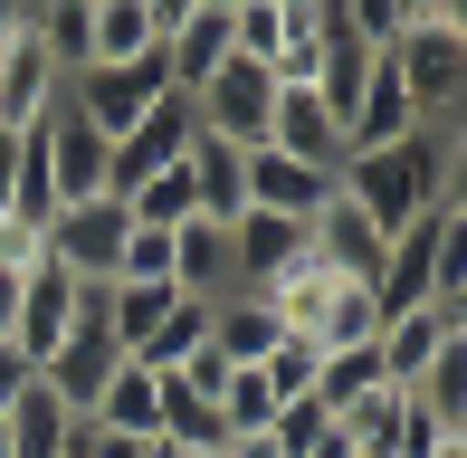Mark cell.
Returning <instances> with one entry per match:
<instances>
[{
  "instance_id": "cell-1",
  "label": "cell",
  "mask_w": 467,
  "mask_h": 458,
  "mask_svg": "<svg viewBox=\"0 0 467 458\" xmlns=\"http://www.w3.org/2000/svg\"><path fill=\"white\" fill-rule=\"evenodd\" d=\"M381 68L400 77V96L420 106V124H449L458 87H467V19H410V29L381 48Z\"/></svg>"
},
{
  "instance_id": "cell-2",
  "label": "cell",
  "mask_w": 467,
  "mask_h": 458,
  "mask_svg": "<svg viewBox=\"0 0 467 458\" xmlns=\"http://www.w3.org/2000/svg\"><path fill=\"white\" fill-rule=\"evenodd\" d=\"M182 106H191V124H201V134L239 143V153H258V143H267V115H277V68H258V57L229 48L220 68L182 96Z\"/></svg>"
},
{
  "instance_id": "cell-3",
  "label": "cell",
  "mask_w": 467,
  "mask_h": 458,
  "mask_svg": "<svg viewBox=\"0 0 467 458\" xmlns=\"http://www.w3.org/2000/svg\"><path fill=\"white\" fill-rule=\"evenodd\" d=\"M124 229H134V211L124 201H57L48 211V267L57 277H77V286H115V267H124Z\"/></svg>"
},
{
  "instance_id": "cell-4",
  "label": "cell",
  "mask_w": 467,
  "mask_h": 458,
  "mask_svg": "<svg viewBox=\"0 0 467 458\" xmlns=\"http://www.w3.org/2000/svg\"><path fill=\"white\" fill-rule=\"evenodd\" d=\"M162 96H172V77H162V48H153V57H134V68H67V115H77V124H96L105 143L134 134L143 106H162Z\"/></svg>"
},
{
  "instance_id": "cell-5",
  "label": "cell",
  "mask_w": 467,
  "mask_h": 458,
  "mask_svg": "<svg viewBox=\"0 0 467 458\" xmlns=\"http://www.w3.org/2000/svg\"><path fill=\"white\" fill-rule=\"evenodd\" d=\"M191 134H201V124H191L182 96L143 106V124H134V134H115V153H105V201H134L153 172H172V162L191 153Z\"/></svg>"
},
{
  "instance_id": "cell-6",
  "label": "cell",
  "mask_w": 467,
  "mask_h": 458,
  "mask_svg": "<svg viewBox=\"0 0 467 458\" xmlns=\"http://www.w3.org/2000/svg\"><path fill=\"white\" fill-rule=\"evenodd\" d=\"M381 248H391V229H381L363 201H344V192H325V211L306 220V258L325 267V277L372 286V277H381Z\"/></svg>"
},
{
  "instance_id": "cell-7",
  "label": "cell",
  "mask_w": 467,
  "mask_h": 458,
  "mask_svg": "<svg viewBox=\"0 0 467 458\" xmlns=\"http://www.w3.org/2000/svg\"><path fill=\"white\" fill-rule=\"evenodd\" d=\"M57 96H67V68L48 57V38H10L0 48V134H29V124L57 115Z\"/></svg>"
},
{
  "instance_id": "cell-8",
  "label": "cell",
  "mask_w": 467,
  "mask_h": 458,
  "mask_svg": "<svg viewBox=\"0 0 467 458\" xmlns=\"http://www.w3.org/2000/svg\"><path fill=\"white\" fill-rule=\"evenodd\" d=\"M115 363H124V353H115V335H105V325H77V335L57 344L48 363H38V391H48L67 421H87V411H96V391L115 382Z\"/></svg>"
},
{
  "instance_id": "cell-9",
  "label": "cell",
  "mask_w": 467,
  "mask_h": 458,
  "mask_svg": "<svg viewBox=\"0 0 467 458\" xmlns=\"http://www.w3.org/2000/svg\"><path fill=\"white\" fill-rule=\"evenodd\" d=\"M296 258H306V220H277V211H239L229 220V286L258 297V286L286 277Z\"/></svg>"
},
{
  "instance_id": "cell-10",
  "label": "cell",
  "mask_w": 467,
  "mask_h": 458,
  "mask_svg": "<svg viewBox=\"0 0 467 458\" xmlns=\"http://www.w3.org/2000/svg\"><path fill=\"white\" fill-rule=\"evenodd\" d=\"M267 143L277 153H296V162H315V172H344V124H334V106L315 87H277V115H267Z\"/></svg>"
},
{
  "instance_id": "cell-11",
  "label": "cell",
  "mask_w": 467,
  "mask_h": 458,
  "mask_svg": "<svg viewBox=\"0 0 467 458\" xmlns=\"http://www.w3.org/2000/svg\"><path fill=\"white\" fill-rule=\"evenodd\" d=\"M77 335V277H57V267H29L19 277V316H10V344L29 353V363H48L57 344Z\"/></svg>"
},
{
  "instance_id": "cell-12",
  "label": "cell",
  "mask_w": 467,
  "mask_h": 458,
  "mask_svg": "<svg viewBox=\"0 0 467 458\" xmlns=\"http://www.w3.org/2000/svg\"><path fill=\"white\" fill-rule=\"evenodd\" d=\"M334 192V172H315V162L277 153V143H258L248 153V211H277V220H315Z\"/></svg>"
},
{
  "instance_id": "cell-13",
  "label": "cell",
  "mask_w": 467,
  "mask_h": 458,
  "mask_svg": "<svg viewBox=\"0 0 467 458\" xmlns=\"http://www.w3.org/2000/svg\"><path fill=\"white\" fill-rule=\"evenodd\" d=\"M38 143H48V182H57V201H96V192H105V153H115V143H105L96 124H77L67 96H57V115L38 124Z\"/></svg>"
},
{
  "instance_id": "cell-14",
  "label": "cell",
  "mask_w": 467,
  "mask_h": 458,
  "mask_svg": "<svg viewBox=\"0 0 467 458\" xmlns=\"http://www.w3.org/2000/svg\"><path fill=\"white\" fill-rule=\"evenodd\" d=\"M467 335V325H449V316H430V306H420V316H381V335H372V353H381V382L391 391H410L420 372L439 363V353H449Z\"/></svg>"
},
{
  "instance_id": "cell-15",
  "label": "cell",
  "mask_w": 467,
  "mask_h": 458,
  "mask_svg": "<svg viewBox=\"0 0 467 458\" xmlns=\"http://www.w3.org/2000/svg\"><path fill=\"white\" fill-rule=\"evenodd\" d=\"M182 172H191V201H201V220H239L248 211V153L239 143H220V134H191V153H182Z\"/></svg>"
},
{
  "instance_id": "cell-16",
  "label": "cell",
  "mask_w": 467,
  "mask_h": 458,
  "mask_svg": "<svg viewBox=\"0 0 467 458\" xmlns=\"http://www.w3.org/2000/svg\"><path fill=\"white\" fill-rule=\"evenodd\" d=\"M87 421H96V430H115V440H153V430H162V372H143L134 353H124V363H115V382L96 391V411H87Z\"/></svg>"
},
{
  "instance_id": "cell-17",
  "label": "cell",
  "mask_w": 467,
  "mask_h": 458,
  "mask_svg": "<svg viewBox=\"0 0 467 458\" xmlns=\"http://www.w3.org/2000/svg\"><path fill=\"white\" fill-rule=\"evenodd\" d=\"M277 335H286V325L267 316V297H248V286L210 297V353H220V363H267Z\"/></svg>"
},
{
  "instance_id": "cell-18",
  "label": "cell",
  "mask_w": 467,
  "mask_h": 458,
  "mask_svg": "<svg viewBox=\"0 0 467 458\" xmlns=\"http://www.w3.org/2000/svg\"><path fill=\"white\" fill-rule=\"evenodd\" d=\"M400 134H420V106L400 96V77L372 57V87H363V106H353V124H344V143L353 153H391Z\"/></svg>"
},
{
  "instance_id": "cell-19",
  "label": "cell",
  "mask_w": 467,
  "mask_h": 458,
  "mask_svg": "<svg viewBox=\"0 0 467 458\" xmlns=\"http://www.w3.org/2000/svg\"><path fill=\"white\" fill-rule=\"evenodd\" d=\"M153 48H162V29L143 19V0H96L87 10V68H134Z\"/></svg>"
},
{
  "instance_id": "cell-20",
  "label": "cell",
  "mask_w": 467,
  "mask_h": 458,
  "mask_svg": "<svg viewBox=\"0 0 467 458\" xmlns=\"http://www.w3.org/2000/svg\"><path fill=\"white\" fill-rule=\"evenodd\" d=\"M153 440H172L182 458H201V449L229 440V421H220V401H210L191 372H162V430H153Z\"/></svg>"
},
{
  "instance_id": "cell-21",
  "label": "cell",
  "mask_w": 467,
  "mask_h": 458,
  "mask_svg": "<svg viewBox=\"0 0 467 458\" xmlns=\"http://www.w3.org/2000/svg\"><path fill=\"white\" fill-rule=\"evenodd\" d=\"M172 286L182 297H229V229L220 220H182L172 229Z\"/></svg>"
},
{
  "instance_id": "cell-22",
  "label": "cell",
  "mask_w": 467,
  "mask_h": 458,
  "mask_svg": "<svg viewBox=\"0 0 467 458\" xmlns=\"http://www.w3.org/2000/svg\"><path fill=\"white\" fill-rule=\"evenodd\" d=\"M372 391H381V353H372V344H334V353H315V391H306V401L325 411V421H344V411L372 401Z\"/></svg>"
},
{
  "instance_id": "cell-23",
  "label": "cell",
  "mask_w": 467,
  "mask_h": 458,
  "mask_svg": "<svg viewBox=\"0 0 467 458\" xmlns=\"http://www.w3.org/2000/svg\"><path fill=\"white\" fill-rule=\"evenodd\" d=\"M334 430L353 440V458H410V391H391V382H381L372 401H353Z\"/></svg>"
},
{
  "instance_id": "cell-24",
  "label": "cell",
  "mask_w": 467,
  "mask_h": 458,
  "mask_svg": "<svg viewBox=\"0 0 467 458\" xmlns=\"http://www.w3.org/2000/svg\"><path fill=\"white\" fill-rule=\"evenodd\" d=\"M220 57H229V19H220V10H191L182 29L162 38V77H172V96H191Z\"/></svg>"
},
{
  "instance_id": "cell-25",
  "label": "cell",
  "mask_w": 467,
  "mask_h": 458,
  "mask_svg": "<svg viewBox=\"0 0 467 458\" xmlns=\"http://www.w3.org/2000/svg\"><path fill=\"white\" fill-rule=\"evenodd\" d=\"M172 306H182V286H134V277H115V286H105V335H115V353H143V335H153Z\"/></svg>"
},
{
  "instance_id": "cell-26",
  "label": "cell",
  "mask_w": 467,
  "mask_h": 458,
  "mask_svg": "<svg viewBox=\"0 0 467 458\" xmlns=\"http://www.w3.org/2000/svg\"><path fill=\"white\" fill-rule=\"evenodd\" d=\"M201 344H210V306H201V297H182L172 316H162L153 335H143V353H134V363H143V372H182Z\"/></svg>"
},
{
  "instance_id": "cell-27",
  "label": "cell",
  "mask_w": 467,
  "mask_h": 458,
  "mask_svg": "<svg viewBox=\"0 0 467 458\" xmlns=\"http://www.w3.org/2000/svg\"><path fill=\"white\" fill-rule=\"evenodd\" d=\"M229 48L267 68V57L286 48V0H239V10H229Z\"/></svg>"
},
{
  "instance_id": "cell-28",
  "label": "cell",
  "mask_w": 467,
  "mask_h": 458,
  "mask_svg": "<svg viewBox=\"0 0 467 458\" xmlns=\"http://www.w3.org/2000/svg\"><path fill=\"white\" fill-rule=\"evenodd\" d=\"M115 277H134V286H172V229H124V267Z\"/></svg>"
},
{
  "instance_id": "cell-29",
  "label": "cell",
  "mask_w": 467,
  "mask_h": 458,
  "mask_svg": "<svg viewBox=\"0 0 467 458\" xmlns=\"http://www.w3.org/2000/svg\"><path fill=\"white\" fill-rule=\"evenodd\" d=\"M267 391H277V401H306V391H315V344L306 335H277V353H267Z\"/></svg>"
},
{
  "instance_id": "cell-30",
  "label": "cell",
  "mask_w": 467,
  "mask_h": 458,
  "mask_svg": "<svg viewBox=\"0 0 467 458\" xmlns=\"http://www.w3.org/2000/svg\"><path fill=\"white\" fill-rule=\"evenodd\" d=\"M29 267H48V229L38 220H0V277H29Z\"/></svg>"
},
{
  "instance_id": "cell-31",
  "label": "cell",
  "mask_w": 467,
  "mask_h": 458,
  "mask_svg": "<svg viewBox=\"0 0 467 458\" xmlns=\"http://www.w3.org/2000/svg\"><path fill=\"white\" fill-rule=\"evenodd\" d=\"M29 382H38V363H29V353H19L10 335H0V421L19 411V391H29Z\"/></svg>"
},
{
  "instance_id": "cell-32",
  "label": "cell",
  "mask_w": 467,
  "mask_h": 458,
  "mask_svg": "<svg viewBox=\"0 0 467 458\" xmlns=\"http://www.w3.org/2000/svg\"><path fill=\"white\" fill-rule=\"evenodd\" d=\"M38 29V0H0V48H10V38H29Z\"/></svg>"
},
{
  "instance_id": "cell-33",
  "label": "cell",
  "mask_w": 467,
  "mask_h": 458,
  "mask_svg": "<svg viewBox=\"0 0 467 458\" xmlns=\"http://www.w3.org/2000/svg\"><path fill=\"white\" fill-rule=\"evenodd\" d=\"M220 458H286V449L267 440V430H239V440H220Z\"/></svg>"
},
{
  "instance_id": "cell-34",
  "label": "cell",
  "mask_w": 467,
  "mask_h": 458,
  "mask_svg": "<svg viewBox=\"0 0 467 458\" xmlns=\"http://www.w3.org/2000/svg\"><path fill=\"white\" fill-rule=\"evenodd\" d=\"M410 19H467V0H400V29Z\"/></svg>"
},
{
  "instance_id": "cell-35",
  "label": "cell",
  "mask_w": 467,
  "mask_h": 458,
  "mask_svg": "<svg viewBox=\"0 0 467 458\" xmlns=\"http://www.w3.org/2000/svg\"><path fill=\"white\" fill-rule=\"evenodd\" d=\"M143 19H153V29H162V38H172V29H182V19H191V0H143Z\"/></svg>"
},
{
  "instance_id": "cell-36",
  "label": "cell",
  "mask_w": 467,
  "mask_h": 458,
  "mask_svg": "<svg viewBox=\"0 0 467 458\" xmlns=\"http://www.w3.org/2000/svg\"><path fill=\"white\" fill-rule=\"evenodd\" d=\"M306 458H353V440H344V430H334V421H325V440H315Z\"/></svg>"
},
{
  "instance_id": "cell-37",
  "label": "cell",
  "mask_w": 467,
  "mask_h": 458,
  "mask_svg": "<svg viewBox=\"0 0 467 458\" xmlns=\"http://www.w3.org/2000/svg\"><path fill=\"white\" fill-rule=\"evenodd\" d=\"M191 10H220V19H229V10H239V0H191Z\"/></svg>"
},
{
  "instance_id": "cell-38",
  "label": "cell",
  "mask_w": 467,
  "mask_h": 458,
  "mask_svg": "<svg viewBox=\"0 0 467 458\" xmlns=\"http://www.w3.org/2000/svg\"><path fill=\"white\" fill-rule=\"evenodd\" d=\"M430 458H467V440H449V449H430Z\"/></svg>"
},
{
  "instance_id": "cell-39",
  "label": "cell",
  "mask_w": 467,
  "mask_h": 458,
  "mask_svg": "<svg viewBox=\"0 0 467 458\" xmlns=\"http://www.w3.org/2000/svg\"><path fill=\"white\" fill-rule=\"evenodd\" d=\"M201 458H220V449H201Z\"/></svg>"
}]
</instances>
